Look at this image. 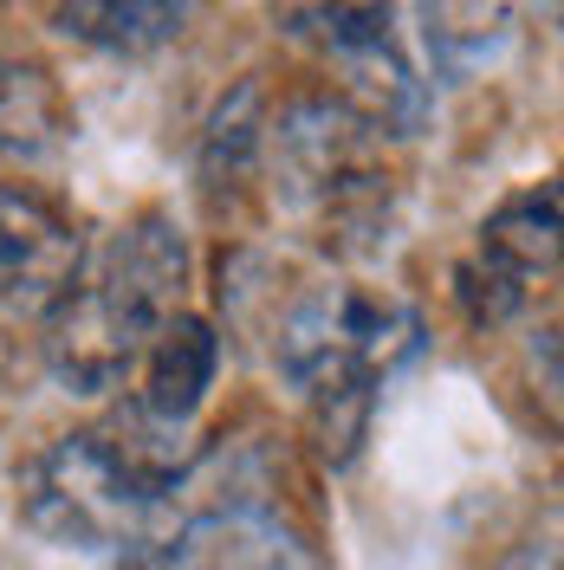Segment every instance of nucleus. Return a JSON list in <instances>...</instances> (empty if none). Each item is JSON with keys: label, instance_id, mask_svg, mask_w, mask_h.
<instances>
[{"label": "nucleus", "instance_id": "nucleus-10", "mask_svg": "<svg viewBox=\"0 0 564 570\" xmlns=\"http://www.w3.org/2000/svg\"><path fill=\"white\" fill-rule=\"evenodd\" d=\"M52 27L66 39L105 46V52H156V46L182 39L188 7H156V0H130V7H59Z\"/></svg>", "mask_w": 564, "mask_h": 570}, {"label": "nucleus", "instance_id": "nucleus-13", "mask_svg": "<svg viewBox=\"0 0 564 570\" xmlns=\"http://www.w3.org/2000/svg\"><path fill=\"white\" fill-rule=\"evenodd\" d=\"M499 570H558V544H552V538H532V544H519Z\"/></svg>", "mask_w": 564, "mask_h": 570}, {"label": "nucleus", "instance_id": "nucleus-5", "mask_svg": "<svg viewBox=\"0 0 564 570\" xmlns=\"http://www.w3.org/2000/svg\"><path fill=\"white\" fill-rule=\"evenodd\" d=\"M552 279H558V188L538 181L487 214L474 253L455 273V298L474 324H506Z\"/></svg>", "mask_w": 564, "mask_h": 570}, {"label": "nucleus", "instance_id": "nucleus-7", "mask_svg": "<svg viewBox=\"0 0 564 570\" xmlns=\"http://www.w3.org/2000/svg\"><path fill=\"white\" fill-rule=\"evenodd\" d=\"M137 570H305V544L266 505H214L149 538Z\"/></svg>", "mask_w": 564, "mask_h": 570}, {"label": "nucleus", "instance_id": "nucleus-2", "mask_svg": "<svg viewBox=\"0 0 564 570\" xmlns=\"http://www.w3.org/2000/svg\"><path fill=\"white\" fill-rule=\"evenodd\" d=\"M188 234L169 208L130 214L91 266H78L71 292L46 318V363L71 395H105L137 376L156 331L188 312Z\"/></svg>", "mask_w": 564, "mask_h": 570}, {"label": "nucleus", "instance_id": "nucleus-11", "mask_svg": "<svg viewBox=\"0 0 564 570\" xmlns=\"http://www.w3.org/2000/svg\"><path fill=\"white\" fill-rule=\"evenodd\" d=\"M260 130H266V98H260V85H241L227 105L214 110L208 137H202V188L208 195L260 176Z\"/></svg>", "mask_w": 564, "mask_h": 570}, {"label": "nucleus", "instance_id": "nucleus-6", "mask_svg": "<svg viewBox=\"0 0 564 570\" xmlns=\"http://www.w3.org/2000/svg\"><path fill=\"white\" fill-rule=\"evenodd\" d=\"M78 266H85L78 220L27 181H0V312L52 318Z\"/></svg>", "mask_w": 564, "mask_h": 570}, {"label": "nucleus", "instance_id": "nucleus-1", "mask_svg": "<svg viewBox=\"0 0 564 570\" xmlns=\"http://www.w3.org/2000/svg\"><path fill=\"white\" fill-rule=\"evenodd\" d=\"M422 351V312L363 279L305 285L273 324V363L312 409V434L324 461H351L370 409L396 370H409Z\"/></svg>", "mask_w": 564, "mask_h": 570}, {"label": "nucleus", "instance_id": "nucleus-8", "mask_svg": "<svg viewBox=\"0 0 564 570\" xmlns=\"http://www.w3.org/2000/svg\"><path fill=\"white\" fill-rule=\"evenodd\" d=\"M214 376H221V331L202 312H176L137 363V422L176 441L202 415Z\"/></svg>", "mask_w": 564, "mask_h": 570}, {"label": "nucleus", "instance_id": "nucleus-9", "mask_svg": "<svg viewBox=\"0 0 564 570\" xmlns=\"http://www.w3.org/2000/svg\"><path fill=\"white\" fill-rule=\"evenodd\" d=\"M71 142L66 85L33 59H0V149L20 163H46Z\"/></svg>", "mask_w": 564, "mask_h": 570}, {"label": "nucleus", "instance_id": "nucleus-12", "mask_svg": "<svg viewBox=\"0 0 564 570\" xmlns=\"http://www.w3.org/2000/svg\"><path fill=\"white\" fill-rule=\"evenodd\" d=\"M422 20H428L422 46H428V59H435V71H460L506 33L513 13L506 7H428Z\"/></svg>", "mask_w": 564, "mask_h": 570}, {"label": "nucleus", "instance_id": "nucleus-3", "mask_svg": "<svg viewBox=\"0 0 564 570\" xmlns=\"http://www.w3.org/2000/svg\"><path fill=\"white\" fill-rule=\"evenodd\" d=\"M176 473V441L156 428H71L20 461L13 512L59 551H130L156 538Z\"/></svg>", "mask_w": 564, "mask_h": 570}, {"label": "nucleus", "instance_id": "nucleus-4", "mask_svg": "<svg viewBox=\"0 0 564 570\" xmlns=\"http://www.w3.org/2000/svg\"><path fill=\"white\" fill-rule=\"evenodd\" d=\"M260 176L324 253L383 247L396 220V176L383 163V130L357 117L338 91H292L280 110H266L260 130Z\"/></svg>", "mask_w": 564, "mask_h": 570}]
</instances>
